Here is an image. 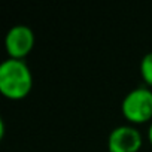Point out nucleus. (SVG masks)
Wrapping results in <instances>:
<instances>
[{"label":"nucleus","instance_id":"f257e3e1","mask_svg":"<svg viewBox=\"0 0 152 152\" xmlns=\"http://www.w3.org/2000/svg\"><path fill=\"white\" fill-rule=\"evenodd\" d=\"M33 88V75L24 60L8 58L0 64V93L9 100L26 99Z\"/></svg>","mask_w":152,"mask_h":152},{"label":"nucleus","instance_id":"f03ea898","mask_svg":"<svg viewBox=\"0 0 152 152\" xmlns=\"http://www.w3.org/2000/svg\"><path fill=\"white\" fill-rule=\"evenodd\" d=\"M121 112L131 125L152 122V88L137 87L127 93L121 104Z\"/></svg>","mask_w":152,"mask_h":152},{"label":"nucleus","instance_id":"7ed1b4c3","mask_svg":"<svg viewBox=\"0 0 152 152\" xmlns=\"http://www.w3.org/2000/svg\"><path fill=\"white\" fill-rule=\"evenodd\" d=\"M36 36L33 30L24 24L14 26L8 30L5 37V48L9 58L24 60L34 48Z\"/></svg>","mask_w":152,"mask_h":152},{"label":"nucleus","instance_id":"20e7f679","mask_svg":"<svg viewBox=\"0 0 152 152\" xmlns=\"http://www.w3.org/2000/svg\"><path fill=\"white\" fill-rule=\"evenodd\" d=\"M142 145V133L131 124L115 127L107 136L109 152H139Z\"/></svg>","mask_w":152,"mask_h":152},{"label":"nucleus","instance_id":"39448f33","mask_svg":"<svg viewBox=\"0 0 152 152\" xmlns=\"http://www.w3.org/2000/svg\"><path fill=\"white\" fill-rule=\"evenodd\" d=\"M140 76L143 82L146 84V87L152 88V52H148L142 57L140 60Z\"/></svg>","mask_w":152,"mask_h":152},{"label":"nucleus","instance_id":"423d86ee","mask_svg":"<svg viewBox=\"0 0 152 152\" xmlns=\"http://www.w3.org/2000/svg\"><path fill=\"white\" fill-rule=\"evenodd\" d=\"M148 142L152 146V122L149 124V128H148Z\"/></svg>","mask_w":152,"mask_h":152}]
</instances>
